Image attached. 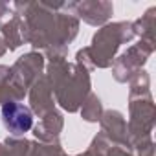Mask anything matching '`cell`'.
<instances>
[{"mask_svg":"<svg viewBox=\"0 0 156 156\" xmlns=\"http://www.w3.org/2000/svg\"><path fill=\"white\" fill-rule=\"evenodd\" d=\"M2 123L11 136H22L31 129L33 114L26 105L17 101H8L2 105Z\"/></svg>","mask_w":156,"mask_h":156,"instance_id":"obj_1","label":"cell"}]
</instances>
